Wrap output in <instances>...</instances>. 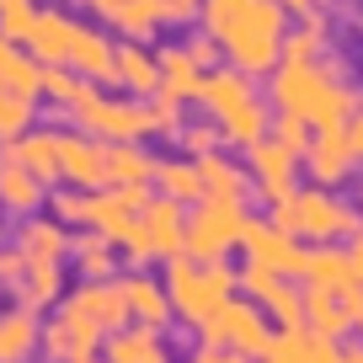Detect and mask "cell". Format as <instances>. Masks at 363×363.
Instances as JSON below:
<instances>
[{
  "instance_id": "obj_32",
  "label": "cell",
  "mask_w": 363,
  "mask_h": 363,
  "mask_svg": "<svg viewBox=\"0 0 363 363\" xmlns=\"http://www.w3.org/2000/svg\"><path fill=\"white\" fill-rule=\"evenodd\" d=\"M102 16L128 38V43H145V38H155V33H160V22H166L160 0H113Z\"/></svg>"
},
{
  "instance_id": "obj_43",
  "label": "cell",
  "mask_w": 363,
  "mask_h": 363,
  "mask_svg": "<svg viewBox=\"0 0 363 363\" xmlns=\"http://www.w3.org/2000/svg\"><path fill=\"white\" fill-rule=\"evenodd\" d=\"M272 284H278V272H272V267H262V262H251V257H246V267L235 272V289H246L251 299H262Z\"/></svg>"
},
{
  "instance_id": "obj_24",
  "label": "cell",
  "mask_w": 363,
  "mask_h": 363,
  "mask_svg": "<svg viewBox=\"0 0 363 363\" xmlns=\"http://www.w3.org/2000/svg\"><path fill=\"white\" fill-rule=\"evenodd\" d=\"M299 299H305V331H315V337H331V342H342V337L352 331V315L342 310V299L331 294V289L305 284V289H299Z\"/></svg>"
},
{
  "instance_id": "obj_29",
  "label": "cell",
  "mask_w": 363,
  "mask_h": 363,
  "mask_svg": "<svg viewBox=\"0 0 363 363\" xmlns=\"http://www.w3.org/2000/svg\"><path fill=\"white\" fill-rule=\"evenodd\" d=\"M11 155L22 160L43 187L59 182V134H48V128H27L22 139H11Z\"/></svg>"
},
{
  "instance_id": "obj_36",
  "label": "cell",
  "mask_w": 363,
  "mask_h": 363,
  "mask_svg": "<svg viewBox=\"0 0 363 363\" xmlns=\"http://www.w3.org/2000/svg\"><path fill=\"white\" fill-rule=\"evenodd\" d=\"M38 75H43V65H38L33 54H22L16 43H6V48H0V86H6V91L38 96Z\"/></svg>"
},
{
  "instance_id": "obj_8",
  "label": "cell",
  "mask_w": 363,
  "mask_h": 363,
  "mask_svg": "<svg viewBox=\"0 0 363 363\" xmlns=\"http://www.w3.org/2000/svg\"><path fill=\"white\" fill-rule=\"evenodd\" d=\"M198 337H203V347H230V352H240V358H251V363H262L267 347H272V326H267V315H262V305L235 299V294L198 326Z\"/></svg>"
},
{
  "instance_id": "obj_27",
  "label": "cell",
  "mask_w": 363,
  "mask_h": 363,
  "mask_svg": "<svg viewBox=\"0 0 363 363\" xmlns=\"http://www.w3.org/2000/svg\"><path fill=\"white\" fill-rule=\"evenodd\" d=\"M113 86H123L128 96H155V86H160L155 54H145L139 43L113 48Z\"/></svg>"
},
{
  "instance_id": "obj_15",
  "label": "cell",
  "mask_w": 363,
  "mask_h": 363,
  "mask_svg": "<svg viewBox=\"0 0 363 363\" xmlns=\"http://www.w3.org/2000/svg\"><path fill=\"white\" fill-rule=\"evenodd\" d=\"M299 166L315 177V187H337V182L352 177V166L358 160L347 155V139H342V128H315L305 145V155H299Z\"/></svg>"
},
{
  "instance_id": "obj_5",
  "label": "cell",
  "mask_w": 363,
  "mask_h": 363,
  "mask_svg": "<svg viewBox=\"0 0 363 363\" xmlns=\"http://www.w3.org/2000/svg\"><path fill=\"white\" fill-rule=\"evenodd\" d=\"M272 225L289 230L294 240H310V246H320V240H347L358 235V208L342 203L331 187H305V193H289L284 203H272Z\"/></svg>"
},
{
  "instance_id": "obj_53",
  "label": "cell",
  "mask_w": 363,
  "mask_h": 363,
  "mask_svg": "<svg viewBox=\"0 0 363 363\" xmlns=\"http://www.w3.org/2000/svg\"><path fill=\"white\" fill-rule=\"evenodd\" d=\"M358 326H363V320H358Z\"/></svg>"
},
{
  "instance_id": "obj_17",
  "label": "cell",
  "mask_w": 363,
  "mask_h": 363,
  "mask_svg": "<svg viewBox=\"0 0 363 363\" xmlns=\"http://www.w3.org/2000/svg\"><path fill=\"white\" fill-rule=\"evenodd\" d=\"M43 198H48V187L11 155V145H0V208L27 219V214H38V208H43Z\"/></svg>"
},
{
  "instance_id": "obj_37",
  "label": "cell",
  "mask_w": 363,
  "mask_h": 363,
  "mask_svg": "<svg viewBox=\"0 0 363 363\" xmlns=\"http://www.w3.org/2000/svg\"><path fill=\"white\" fill-rule=\"evenodd\" d=\"M38 118V96H22V91H6L0 86V145H11L33 128Z\"/></svg>"
},
{
  "instance_id": "obj_28",
  "label": "cell",
  "mask_w": 363,
  "mask_h": 363,
  "mask_svg": "<svg viewBox=\"0 0 363 363\" xmlns=\"http://www.w3.org/2000/svg\"><path fill=\"white\" fill-rule=\"evenodd\" d=\"M155 69H160L155 96H166V102H193V96H198V80H203V69H198L193 59L182 54V43H177V48H160V54H155Z\"/></svg>"
},
{
  "instance_id": "obj_13",
  "label": "cell",
  "mask_w": 363,
  "mask_h": 363,
  "mask_svg": "<svg viewBox=\"0 0 363 363\" xmlns=\"http://www.w3.org/2000/svg\"><path fill=\"white\" fill-rule=\"evenodd\" d=\"M38 347L48 352V363H69V358H80V352H102V331L91 326L86 315L59 305V315L38 331Z\"/></svg>"
},
{
  "instance_id": "obj_21",
  "label": "cell",
  "mask_w": 363,
  "mask_h": 363,
  "mask_svg": "<svg viewBox=\"0 0 363 363\" xmlns=\"http://www.w3.org/2000/svg\"><path fill=\"white\" fill-rule=\"evenodd\" d=\"M16 305H27L33 315H43L48 305H59L65 299V262H27L22 278L11 284Z\"/></svg>"
},
{
  "instance_id": "obj_39",
  "label": "cell",
  "mask_w": 363,
  "mask_h": 363,
  "mask_svg": "<svg viewBox=\"0 0 363 363\" xmlns=\"http://www.w3.org/2000/svg\"><path fill=\"white\" fill-rule=\"evenodd\" d=\"M267 134L278 139V145L284 150H294V155H305V145H310V134H315V128L305 123V118L299 113H284V107H278V113L267 118Z\"/></svg>"
},
{
  "instance_id": "obj_34",
  "label": "cell",
  "mask_w": 363,
  "mask_h": 363,
  "mask_svg": "<svg viewBox=\"0 0 363 363\" xmlns=\"http://www.w3.org/2000/svg\"><path fill=\"white\" fill-rule=\"evenodd\" d=\"M262 315L272 320L278 331H299L305 326V299H299V278H278V284L267 289V294L257 299Z\"/></svg>"
},
{
  "instance_id": "obj_50",
  "label": "cell",
  "mask_w": 363,
  "mask_h": 363,
  "mask_svg": "<svg viewBox=\"0 0 363 363\" xmlns=\"http://www.w3.org/2000/svg\"><path fill=\"white\" fill-rule=\"evenodd\" d=\"M75 6H86V11H96V16H102L107 6H113V0H75Z\"/></svg>"
},
{
  "instance_id": "obj_45",
  "label": "cell",
  "mask_w": 363,
  "mask_h": 363,
  "mask_svg": "<svg viewBox=\"0 0 363 363\" xmlns=\"http://www.w3.org/2000/svg\"><path fill=\"white\" fill-rule=\"evenodd\" d=\"M342 139H347V155L363 166V96L352 102V113H347V123H342Z\"/></svg>"
},
{
  "instance_id": "obj_41",
  "label": "cell",
  "mask_w": 363,
  "mask_h": 363,
  "mask_svg": "<svg viewBox=\"0 0 363 363\" xmlns=\"http://www.w3.org/2000/svg\"><path fill=\"white\" fill-rule=\"evenodd\" d=\"M177 139H182V150H187V155H208V150L225 145V134L214 128V118H208V123H193V128H177Z\"/></svg>"
},
{
  "instance_id": "obj_44",
  "label": "cell",
  "mask_w": 363,
  "mask_h": 363,
  "mask_svg": "<svg viewBox=\"0 0 363 363\" xmlns=\"http://www.w3.org/2000/svg\"><path fill=\"white\" fill-rule=\"evenodd\" d=\"M182 54L193 59L198 69H214V65H219V43H214V38H208V33H193V38H187V43H182Z\"/></svg>"
},
{
  "instance_id": "obj_16",
  "label": "cell",
  "mask_w": 363,
  "mask_h": 363,
  "mask_svg": "<svg viewBox=\"0 0 363 363\" xmlns=\"http://www.w3.org/2000/svg\"><path fill=\"white\" fill-rule=\"evenodd\" d=\"M118 289H123V305H128V320L134 326H166L171 320V299H166V284L160 278H150L145 267H128L123 278H118Z\"/></svg>"
},
{
  "instance_id": "obj_42",
  "label": "cell",
  "mask_w": 363,
  "mask_h": 363,
  "mask_svg": "<svg viewBox=\"0 0 363 363\" xmlns=\"http://www.w3.org/2000/svg\"><path fill=\"white\" fill-rule=\"evenodd\" d=\"M43 203L54 208L59 225H86V193H80V187H69V193H54V198H43Z\"/></svg>"
},
{
  "instance_id": "obj_22",
  "label": "cell",
  "mask_w": 363,
  "mask_h": 363,
  "mask_svg": "<svg viewBox=\"0 0 363 363\" xmlns=\"http://www.w3.org/2000/svg\"><path fill=\"white\" fill-rule=\"evenodd\" d=\"M267 363H342V347L331 337H315V331H272Z\"/></svg>"
},
{
  "instance_id": "obj_20",
  "label": "cell",
  "mask_w": 363,
  "mask_h": 363,
  "mask_svg": "<svg viewBox=\"0 0 363 363\" xmlns=\"http://www.w3.org/2000/svg\"><path fill=\"white\" fill-rule=\"evenodd\" d=\"M193 166H198V182H203V198H219V203H246L251 198L246 166H235L230 155L208 150V155H193Z\"/></svg>"
},
{
  "instance_id": "obj_47",
  "label": "cell",
  "mask_w": 363,
  "mask_h": 363,
  "mask_svg": "<svg viewBox=\"0 0 363 363\" xmlns=\"http://www.w3.org/2000/svg\"><path fill=\"white\" fill-rule=\"evenodd\" d=\"M347 272H352V284H363V235H347Z\"/></svg>"
},
{
  "instance_id": "obj_35",
  "label": "cell",
  "mask_w": 363,
  "mask_h": 363,
  "mask_svg": "<svg viewBox=\"0 0 363 363\" xmlns=\"http://www.w3.org/2000/svg\"><path fill=\"white\" fill-rule=\"evenodd\" d=\"M160 187V198H171V203H198L203 198V182H198V166L193 160H155V177H150Z\"/></svg>"
},
{
  "instance_id": "obj_19",
  "label": "cell",
  "mask_w": 363,
  "mask_h": 363,
  "mask_svg": "<svg viewBox=\"0 0 363 363\" xmlns=\"http://www.w3.org/2000/svg\"><path fill=\"white\" fill-rule=\"evenodd\" d=\"M139 225H145V235H150V251H155V262H166V257H177V251H182L187 208L171 203V198H155V193H150V203L139 208Z\"/></svg>"
},
{
  "instance_id": "obj_30",
  "label": "cell",
  "mask_w": 363,
  "mask_h": 363,
  "mask_svg": "<svg viewBox=\"0 0 363 363\" xmlns=\"http://www.w3.org/2000/svg\"><path fill=\"white\" fill-rule=\"evenodd\" d=\"M305 284L315 289H331V294H342V289L352 284L347 272V251L337 246V240H320V246H305V272H299Z\"/></svg>"
},
{
  "instance_id": "obj_10",
  "label": "cell",
  "mask_w": 363,
  "mask_h": 363,
  "mask_svg": "<svg viewBox=\"0 0 363 363\" xmlns=\"http://www.w3.org/2000/svg\"><path fill=\"white\" fill-rule=\"evenodd\" d=\"M240 246H246L251 262L272 267L278 278H299V272H305V246H299L289 230H278L272 219H246V230H240Z\"/></svg>"
},
{
  "instance_id": "obj_49",
  "label": "cell",
  "mask_w": 363,
  "mask_h": 363,
  "mask_svg": "<svg viewBox=\"0 0 363 363\" xmlns=\"http://www.w3.org/2000/svg\"><path fill=\"white\" fill-rule=\"evenodd\" d=\"M272 6H284L289 16H294V11H299V16H305V11H315V0H272Z\"/></svg>"
},
{
  "instance_id": "obj_51",
  "label": "cell",
  "mask_w": 363,
  "mask_h": 363,
  "mask_svg": "<svg viewBox=\"0 0 363 363\" xmlns=\"http://www.w3.org/2000/svg\"><path fill=\"white\" fill-rule=\"evenodd\" d=\"M69 363H107L102 352H80V358H69Z\"/></svg>"
},
{
  "instance_id": "obj_31",
  "label": "cell",
  "mask_w": 363,
  "mask_h": 363,
  "mask_svg": "<svg viewBox=\"0 0 363 363\" xmlns=\"http://www.w3.org/2000/svg\"><path fill=\"white\" fill-rule=\"evenodd\" d=\"M150 177H155V155L139 139L107 145V187H150Z\"/></svg>"
},
{
  "instance_id": "obj_9",
  "label": "cell",
  "mask_w": 363,
  "mask_h": 363,
  "mask_svg": "<svg viewBox=\"0 0 363 363\" xmlns=\"http://www.w3.org/2000/svg\"><path fill=\"white\" fill-rule=\"evenodd\" d=\"M246 177H251V187L262 193V203L272 208V203H284V198L299 187V155L284 150L272 134H262V139L246 145Z\"/></svg>"
},
{
  "instance_id": "obj_3",
  "label": "cell",
  "mask_w": 363,
  "mask_h": 363,
  "mask_svg": "<svg viewBox=\"0 0 363 363\" xmlns=\"http://www.w3.org/2000/svg\"><path fill=\"white\" fill-rule=\"evenodd\" d=\"M193 102L208 107V118H214V128L225 134V145H240V150H246L251 139L267 134V118H272V113H267V102L257 96L251 75H246V69H235V65L203 69Z\"/></svg>"
},
{
  "instance_id": "obj_2",
  "label": "cell",
  "mask_w": 363,
  "mask_h": 363,
  "mask_svg": "<svg viewBox=\"0 0 363 363\" xmlns=\"http://www.w3.org/2000/svg\"><path fill=\"white\" fill-rule=\"evenodd\" d=\"M267 75H272V102L284 107V113H299L310 128H342L347 113H352V102H358L315 59H278Z\"/></svg>"
},
{
  "instance_id": "obj_18",
  "label": "cell",
  "mask_w": 363,
  "mask_h": 363,
  "mask_svg": "<svg viewBox=\"0 0 363 363\" xmlns=\"http://www.w3.org/2000/svg\"><path fill=\"white\" fill-rule=\"evenodd\" d=\"M102 358L107 363H171V347L155 326H118L102 337Z\"/></svg>"
},
{
  "instance_id": "obj_33",
  "label": "cell",
  "mask_w": 363,
  "mask_h": 363,
  "mask_svg": "<svg viewBox=\"0 0 363 363\" xmlns=\"http://www.w3.org/2000/svg\"><path fill=\"white\" fill-rule=\"evenodd\" d=\"M113 240L102 235V230H80V235H69V251L65 257H75V267H80V278H113V267H118V257H113Z\"/></svg>"
},
{
  "instance_id": "obj_46",
  "label": "cell",
  "mask_w": 363,
  "mask_h": 363,
  "mask_svg": "<svg viewBox=\"0 0 363 363\" xmlns=\"http://www.w3.org/2000/svg\"><path fill=\"white\" fill-rule=\"evenodd\" d=\"M198 6H203V0H160L166 22H193V16H198Z\"/></svg>"
},
{
  "instance_id": "obj_52",
  "label": "cell",
  "mask_w": 363,
  "mask_h": 363,
  "mask_svg": "<svg viewBox=\"0 0 363 363\" xmlns=\"http://www.w3.org/2000/svg\"><path fill=\"white\" fill-rule=\"evenodd\" d=\"M342 363H363V347H347V352H342Z\"/></svg>"
},
{
  "instance_id": "obj_25",
  "label": "cell",
  "mask_w": 363,
  "mask_h": 363,
  "mask_svg": "<svg viewBox=\"0 0 363 363\" xmlns=\"http://www.w3.org/2000/svg\"><path fill=\"white\" fill-rule=\"evenodd\" d=\"M16 251H22L27 262H65V251H69V230L59 225L54 214H48V219L27 214V219H22V235H16Z\"/></svg>"
},
{
  "instance_id": "obj_7",
  "label": "cell",
  "mask_w": 363,
  "mask_h": 363,
  "mask_svg": "<svg viewBox=\"0 0 363 363\" xmlns=\"http://www.w3.org/2000/svg\"><path fill=\"white\" fill-rule=\"evenodd\" d=\"M246 203H219V198H198L187 203V230H182V251L193 262H225L240 246L246 230Z\"/></svg>"
},
{
  "instance_id": "obj_12",
  "label": "cell",
  "mask_w": 363,
  "mask_h": 363,
  "mask_svg": "<svg viewBox=\"0 0 363 363\" xmlns=\"http://www.w3.org/2000/svg\"><path fill=\"white\" fill-rule=\"evenodd\" d=\"M59 177L80 193L107 187V145L91 134H59Z\"/></svg>"
},
{
  "instance_id": "obj_6",
  "label": "cell",
  "mask_w": 363,
  "mask_h": 363,
  "mask_svg": "<svg viewBox=\"0 0 363 363\" xmlns=\"http://www.w3.org/2000/svg\"><path fill=\"white\" fill-rule=\"evenodd\" d=\"M65 113L80 123V134L102 139V145H128V139L155 134V102H150V96H123V102H113V96H102L91 80L75 91V102H69Z\"/></svg>"
},
{
  "instance_id": "obj_1",
  "label": "cell",
  "mask_w": 363,
  "mask_h": 363,
  "mask_svg": "<svg viewBox=\"0 0 363 363\" xmlns=\"http://www.w3.org/2000/svg\"><path fill=\"white\" fill-rule=\"evenodd\" d=\"M203 33L219 43V54H230V65L246 75H267L278 65V38L289 27V11L272 0H203L198 6Z\"/></svg>"
},
{
  "instance_id": "obj_26",
  "label": "cell",
  "mask_w": 363,
  "mask_h": 363,
  "mask_svg": "<svg viewBox=\"0 0 363 363\" xmlns=\"http://www.w3.org/2000/svg\"><path fill=\"white\" fill-rule=\"evenodd\" d=\"M38 315L27 305H11L0 310V363H33L38 352Z\"/></svg>"
},
{
  "instance_id": "obj_48",
  "label": "cell",
  "mask_w": 363,
  "mask_h": 363,
  "mask_svg": "<svg viewBox=\"0 0 363 363\" xmlns=\"http://www.w3.org/2000/svg\"><path fill=\"white\" fill-rule=\"evenodd\" d=\"M193 363H251V358H240V352H230V347H203Z\"/></svg>"
},
{
  "instance_id": "obj_23",
  "label": "cell",
  "mask_w": 363,
  "mask_h": 363,
  "mask_svg": "<svg viewBox=\"0 0 363 363\" xmlns=\"http://www.w3.org/2000/svg\"><path fill=\"white\" fill-rule=\"evenodd\" d=\"M75 75H86L91 86H113V43H107L96 27H75V43H69L65 59Z\"/></svg>"
},
{
  "instance_id": "obj_14",
  "label": "cell",
  "mask_w": 363,
  "mask_h": 363,
  "mask_svg": "<svg viewBox=\"0 0 363 363\" xmlns=\"http://www.w3.org/2000/svg\"><path fill=\"white\" fill-rule=\"evenodd\" d=\"M75 16L69 11H54V6H38L33 27H27V54L38 59V65H65L69 59V43H75Z\"/></svg>"
},
{
  "instance_id": "obj_4",
  "label": "cell",
  "mask_w": 363,
  "mask_h": 363,
  "mask_svg": "<svg viewBox=\"0 0 363 363\" xmlns=\"http://www.w3.org/2000/svg\"><path fill=\"white\" fill-rule=\"evenodd\" d=\"M230 294H235V267H225V262H193L187 251L166 257V299H171V315L177 320L203 326Z\"/></svg>"
},
{
  "instance_id": "obj_40",
  "label": "cell",
  "mask_w": 363,
  "mask_h": 363,
  "mask_svg": "<svg viewBox=\"0 0 363 363\" xmlns=\"http://www.w3.org/2000/svg\"><path fill=\"white\" fill-rule=\"evenodd\" d=\"M33 16H38V0H6V6H0V38L22 48V43H27V27H33Z\"/></svg>"
},
{
  "instance_id": "obj_11",
  "label": "cell",
  "mask_w": 363,
  "mask_h": 363,
  "mask_svg": "<svg viewBox=\"0 0 363 363\" xmlns=\"http://www.w3.org/2000/svg\"><path fill=\"white\" fill-rule=\"evenodd\" d=\"M65 310L86 315L102 337H107V331H118V326H128V305H123L118 278H80V289H69V294H65Z\"/></svg>"
},
{
  "instance_id": "obj_38",
  "label": "cell",
  "mask_w": 363,
  "mask_h": 363,
  "mask_svg": "<svg viewBox=\"0 0 363 363\" xmlns=\"http://www.w3.org/2000/svg\"><path fill=\"white\" fill-rule=\"evenodd\" d=\"M80 86H86V75H75L69 65H43V75H38V91H43L54 107H69Z\"/></svg>"
}]
</instances>
